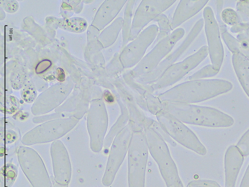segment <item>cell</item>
Wrapping results in <instances>:
<instances>
[{"label": "cell", "mask_w": 249, "mask_h": 187, "mask_svg": "<svg viewBox=\"0 0 249 187\" xmlns=\"http://www.w3.org/2000/svg\"><path fill=\"white\" fill-rule=\"evenodd\" d=\"M22 99L28 103L33 102L36 98L37 92L32 85H26L21 91Z\"/></svg>", "instance_id": "obj_25"}, {"label": "cell", "mask_w": 249, "mask_h": 187, "mask_svg": "<svg viewBox=\"0 0 249 187\" xmlns=\"http://www.w3.org/2000/svg\"><path fill=\"white\" fill-rule=\"evenodd\" d=\"M144 126H147L154 130L165 141L170 144L172 147H176V142L161 127L159 122L150 118L147 117Z\"/></svg>", "instance_id": "obj_23"}, {"label": "cell", "mask_w": 249, "mask_h": 187, "mask_svg": "<svg viewBox=\"0 0 249 187\" xmlns=\"http://www.w3.org/2000/svg\"><path fill=\"white\" fill-rule=\"evenodd\" d=\"M149 151L143 130H134L128 152L129 187H144Z\"/></svg>", "instance_id": "obj_4"}, {"label": "cell", "mask_w": 249, "mask_h": 187, "mask_svg": "<svg viewBox=\"0 0 249 187\" xmlns=\"http://www.w3.org/2000/svg\"><path fill=\"white\" fill-rule=\"evenodd\" d=\"M149 150L159 166L161 175L167 187H184L177 166L165 141L152 128L143 130Z\"/></svg>", "instance_id": "obj_3"}, {"label": "cell", "mask_w": 249, "mask_h": 187, "mask_svg": "<svg viewBox=\"0 0 249 187\" xmlns=\"http://www.w3.org/2000/svg\"><path fill=\"white\" fill-rule=\"evenodd\" d=\"M236 146L244 156L246 157L249 155V130L242 136Z\"/></svg>", "instance_id": "obj_26"}, {"label": "cell", "mask_w": 249, "mask_h": 187, "mask_svg": "<svg viewBox=\"0 0 249 187\" xmlns=\"http://www.w3.org/2000/svg\"><path fill=\"white\" fill-rule=\"evenodd\" d=\"M52 65V61L48 59H45L39 62L36 65L35 69L36 73L37 75L42 74L49 70Z\"/></svg>", "instance_id": "obj_27"}, {"label": "cell", "mask_w": 249, "mask_h": 187, "mask_svg": "<svg viewBox=\"0 0 249 187\" xmlns=\"http://www.w3.org/2000/svg\"><path fill=\"white\" fill-rule=\"evenodd\" d=\"M56 78L60 82H63L66 79V74L64 70L60 68L56 70Z\"/></svg>", "instance_id": "obj_32"}, {"label": "cell", "mask_w": 249, "mask_h": 187, "mask_svg": "<svg viewBox=\"0 0 249 187\" xmlns=\"http://www.w3.org/2000/svg\"><path fill=\"white\" fill-rule=\"evenodd\" d=\"M244 157L240 150L235 145L227 149L225 155V187H235Z\"/></svg>", "instance_id": "obj_16"}, {"label": "cell", "mask_w": 249, "mask_h": 187, "mask_svg": "<svg viewBox=\"0 0 249 187\" xmlns=\"http://www.w3.org/2000/svg\"><path fill=\"white\" fill-rule=\"evenodd\" d=\"M56 24L61 29L74 33L84 32L88 27L86 20L80 18L58 19Z\"/></svg>", "instance_id": "obj_20"}, {"label": "cell", "mask_w": 249, "mask_h": 187, "mask_svg": "<svg viewBox=\"0 0 249 187\" xmlns=\"http://www.w3.org/2000/svg\"><path fill=\"white\" fill-rule=\"evenodd\" d=\"M52 183L53 187H69V185H64L57 183L54 180V178H52Z\"/></svg>", "instance_id": "obj_34"}, {"label": "cell", "mask_w": 249, "mask_h": 187, "mask_svg": "<svg viewBox=\"0 0 249 187\" xmlns=\"http://www.w3.org/2000/svg\"><path fill=\"white\" fill-rule=\"evenodd\" d=\"M154 20L158 23L160 29L158 37L154 42V44L156 45L162 39L168 37L173 30L171 27V20L167 15L161 14L157 17Z\"/></svg>", "instance_id": "obj_22"}, {"label": "cell", "mask_w": 249, "mask_h": 187, "mask_svg": "<svg viewBox=\"0 0 249 187\" xmlns=\"http://www.w3.org/2000/svg\"><path fill=\"white\" fill-rule=\"evenodd\" d=\"M118 84L117 93L128 111L130 121L134 124V130H143L147 117L138 105L134 93L125 82L122 80Z\"/></svg>", "instance_id": "obj_15"}, {"label": "cell", "mask_w": 249, "mask_h": 187, "mask_svg": "<svg viewBox=\"0 0 249 187\" xmlns=\"http://www.w3.org/2000/svg\"><path fill=\"white\" fill-rule=\"evenodd\" d=\"M136 1H128L124 9L123 19V25L122 29L123 49L126 47L130 41L131 26L132 17L133 15L135 4Z\"/></svg>", "instance_id": "obj_19"}, {"label": "cell", "mask_w": 249, "mask_h": 187, "mask_svg": "<svg viewBox=\"0 0 249 187\" xmlns=\"http://www.w3.org/2000/svg\"><path fill=\"white\" fill-rule=\"evenodd\" d=\"M16 138L17 134L12 130H4L3 133L1 132V142L11 144L14 142Z\"/></svg>", "instance_id": "obj_29"}, {"label": "cell", "mask_w": 249, "mask_h": 187, "mask_svg": "<svg viewBox=\"0 0 249 187\" xmlns=\"http://www.w3.org/2000/svg\"><path fill=\"white\" fill-rule=\"evenodd\" d=\"M162 109L184 123L211 128L233 126L232 117L216 109L183 103L162 101Z\"/></svg>", "instance_id": "obj_1"}, {"label": "cell", "mask_w": 249, "mask_h": 187, "mask_svg": "<svg viewBox=\"0 0 249 187\" xmlns=\"http://www.w3.org/2000/svg\"><path fill=\"white\" fill-rule=\"evenodd\" d=\"M18 100L13 96L6 95L1 99V111L2 113L12 114L19 108Z\"/></svg>", "instance_id": "obj_24"}, {"label": "cell", "mask_w": 249, "mask_h": 187, "mask_svg": "<svg viewBox=\"0 0 249 187\" xmlns=\"http://www.w3.org/2000/svg\"><path fill=\"white\" fill-rule=\"evenodd\" d=\"M207 52L206 47H203L196 54L168 68L154 84L147 85L151 92L153 94L156 91L170 87L180 80L199 64L207 56Z\"/></svg>", "instance_id": "obj_10"}, {"label": "cell", "mask_w": 249, "mask_h": 187, "mask_svg": "<svg viewBox=\"0 0 249 187\" xmlns=\"http://www.w3.org/2000/svg\"><path fill=\"white\" fill-rule=\"evenodd\" d=\"M159 27L152 25L145 29L132 42L122 49L120 59L124 69L138 65L158 35Z\"/></svg>", "instance_id": "obj_11"}, {"label": "cell", "mask_w": 249, "mask_h": 187, "mask_svg": "<svg viewBox=\"0 0 249 187\" xmlns=\"http://www.w3.org/2000/svg\"><path fill=\"white\" fill-rule=\"evenodd\" d=\"M185 31L179 28L176 29L168 37L162 39L145 56L133 70L130 71L135 79L147 75L160 64L162 59L171 52L177 43L184 37Z\"/></svg>", "instance_id": "obj_7"}, {"label": "cell", "mask_w": 249, "mask_h": 187, "mask_svg": "<svg viewBox=\"0 0 249 187\" xmlns=\"http://www.w3.org/2000/svg\"><path fill=\"white\" fill-rule=\"evenodd\" d=\"M18 158L20 168L33 187H53L42 159L35 150L20 147Z\"/></svg>", "instance_id": "obj_8"}, {"label": "cell", "mask_w": 249, "mask_h": 187, "mask_svg": "<svg viewBox=\"0 0 249 187\" xmlns=\"http://www.w3.org/2000/svg\"><path fill=\"white\" fill-rule=\"evenodd\" d=\"M79 120L72 116L46 122L25 134L22 142L26 146H31L57 140L74 129Z\"/></svg>", "instance_id": "obj_5"}, {"label": "cell", "mask_w": 249, "mask_h": 187, "mask_svg": "<svg viewBox=\"0 0 249 187\" xmlns=\"http://www.w3.org/2000/svg\"><path fill=\"white\" fill-rule=\"evenodd\" d=\"M134 131V124L129 120L127 126L115 138L112 144L106 172L102 179V183L105 186H110L113 182L128 152Z\"/></svg>", "instance_id": "obj_9"}, {"label": "cell", "mask_w": 249, "mask_h": 187, "mask_svg": "<svg viewBox=\"0 0 249 187\" xmlns=\"http://www.w3.org/2000/svg\"><path fill=\"white\" fill-rule=\"evenodd\" d=\"M188 187H220L215 182L209 180L195 181L189 183Z\"/></svg>", "instance_id": "obj_28"}, {"label": "cell", "mask_w": 249, "mask_h": 187, "mask_svg": "<svg viewBox=\"0 0 249 187\" xmlns=\"http://www.w3.org/2000/svg\"><path fill=\"white\" fill-rule=\"evenodd\" d=\"M2 7L9 13H14L18 9V4L16 1H2Z\"/></svg>", "instance_id": "obj_30"}, {"label": "cell", "mask_w": 249, "mask_h": 187, "mask_svg": "<svg viewBox=\"0 0 249 187\" xmlns=\"http://www.w3.org/2000/svg\"><path fill=\"white\" fill-rule=\"evenodd\" d=\"M104 98L108 102H112L114 101V96L108 91H106L103 94Z\"/></svg>", "instance_id": "obj_33"}, {"label": "cell", "mask_w": 249, "mask_h": 187, "mask_svg": "<svg viewBox=\"0 0 249 187\" xmlns=\"http://www.w3.org/2000/svg\"><path fill=\"white\" fill-rule=\"evenodd\" d=\"M18 174V169L12 163H8L1 169V187H11Z\"/></svg>", "instance_id": "obj_21"}, {"label": "cell", "mask_w": 249, "mask_h": 187, "mask_svg": "<svg viewBox=\"0 0 249 187\" xmlns=\"http://www.w3.org/2000/svg\"><path fill=\"white\" fill-rule=\"evenodd\" d=\"M108 126V119L104 103L98 102L91 109L88 119V129L90 138V148L100 152L105 142Z\"/></svg>", "instance_id": "obj_13"}, {"label": "cell", "mask_w": 249, "mask_h": 187, "mask_svg": "<svg viewBox=\"0 0 249 187\" xmlns=\"http://www.w3.org/2000/svg\"><path fill=\"white\" fill-rule=\"evenodd\" d=\"M240 187H249V165L243 177Z\"/></svg>", "instance_id": "obj_31"}, {"label": "cell", "mask_w": 249, "mask_h": 187, "mask_svg": "<svg viewBox=\"0 0 249 187\" xmlns=\"http://www.w3.org/2000/svg\"><path fill=\"white\" fill-rule=\"evenodd\" d=\"M115 95L120 106L121 113L106 137L103 145L104 149L106 150H108L110 148L116 136L127 126L130 120L127 109L124 105L118 94L116 93Z\"/></svg>", "instance_id": "obj_18"}, {"label": "cell", "mask_w": 249, "mask_h": 187, "mask_svg": "<svg viewBox=\"0 0 249 187\" xmlns=\"http://www.w3.org/2000/svg\"><path fill=\"white\" fill-rule=\"evenodd\" d=\"M207 1H180L177 7L171 22L172 30H175L198 12Z\"/></svg>", "instance_id": "obj_17"}, {"label": "cell", "mask_w": 249, "mask_h": 187, "mask_svg": "<svg viewBox=\"0 0 249 187\" xmlns=\"http://www.w3.org/2000/svg\"><path fill=\"white\" fill-rule=\"evenodd\" d=\"M156 115L161 127L174 140L199 155L206 154L205 147L183 123L163 109Z\"/></svg>", "instance_id": "obj_6"}, {"label": "cell", "mask_w": 249, "mask_h": 187, "mask_svg": "<svg viewBox=\"0 0 249 187\" xmlns=\"http://www.w3.org/2000/svg\"><path fill=\"white\" fill-rule=\"evenodd\" d=\"M177 1H142L133 17L130 41L135 39L152 20L173 5Z\"/></svg>", "instance_id": "obj_12"}, {"label": "cell", "mask_w": 249, "mask_h": 187, "mask_svg": "<svg viewBox=\"0 0 249 187\" xmlns=\"http://www.w3.org/2000/svg\"><path fill=\"white\" fill-rule=\"evenodd\" d=\"M229 83L217 80H191L182 83L160 94L162 101L187 104L201 102L230 91Z\"/></svg>", "instance_id": "obj_2"}, {"label": "cell", "mask_w": 249, "mask_h": 187, "mask_svg": "<svg viewBox=\"0 0 249 187\" xmlns=\"http://www.w3.org/2000/svg\"><path fill=\"white\" fill-rule=\"evenodd\" d=\"M54 179L58 184L67 185L71 178V165L70 156L63 142L57 140L51 145Z\"/></svg>", "instance_id": "obj_14"}]
</instances>
